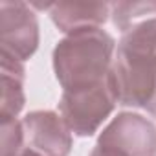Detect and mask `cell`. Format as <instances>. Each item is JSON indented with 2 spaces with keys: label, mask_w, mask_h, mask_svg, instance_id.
Instances as JSON below:
<instances>
[{
  "label": "cell",
  "mask_w": 156,
  "mask_h": 156,
  "mask_svg": "<svg viewBox=\"0 0 156 156\" xmlns=\"http://www.w3.org/2000/svg\"><path fill=\"white\" fill-rule=\"evenodd\" d=\"M110 15V4L105 2H53L50 17L66 35L77 30L99 28Z\"/></svg>",
  "instance_id": "52a82bcc"
},
{
  "label": "cell",
  "mask_w": 156,
  "mask_h": 156,
  "mask_svg": "<svg viewBox=\"0 0 156 156\" xmlns=\"http://www.w3.org/2000/svg\"><path fill=\"white\" fill-rule=\"evenodd\" d=\"M26 149L41 156H68L72 151V130L51 110H33L22 119Z\"/></svg>",
  "instance_id": "8992f818"
},
{
  "label": "cell",
  "mask_w": 156,
  "mask_h": 156,
  "mask_svg": "<svg viewBox=\"0 0 156 156\" xmlns=\"http://www.w3.org/2000/svg\"><path fill=\"white\" fill-rule=\"evenodd\" d=\"M90 156H123V154H119V152H116V151H112V149H107V147L96 145L94 151L90 152Z\"/></svg>",
  "instance_id": "8fae6325"
},
{
  "label": "cell",
  "mask_w": 156,
  "mask_h": 156,
  "mask_svg": "<svg viewBox=\"0 0 156 156\" xmlns=\"http://www.w3.org/2000/svg\"><path fill=\"white\" fill-rule=\"evenodd\" d=\"M20 156H41V154H37V152H35V151H31V149H24Z\"/></svg>",
  "instance_id": "7c38bea8"
},
{
  "label": "cell",
  "mask_w": 156,
  "mask_h": 156,
  "mask_svg": "<svg viewBox=\"0 0 156 156\" xmlns=\"http://www.w3.org/2000/svg\"><path fill=\"white\" fill-rule=\"evenodd\" d=\"M0 132H2V156H20L22 143L26 140L22 121L2 119L0 121Z\"/></svg>",
  "instance_id": "30bf717a"
},
{
  "label": "cell",
  "mask_w": 156,
  "mask_h": 156,
  "mask_svg": "<svg viewBox=\"0 0 156 156\" xmlns=\"http://www.w3.org/2000/svg\"><path fill=\"white\" fill-rule=\"evenodd\" d=\"M96 145L123 156H156V127L141 114L121 112L103 129Z\"/></svg>",
  "instance_id": "5b68a950"
},
{
  "label": "cell",
  "mask_w": 156,
  "mask_h": 156,
  "mask_svg": "<svg viewBox=\"0 0 156 156\" xmlns=\"http://www.w3.org/2000/svg\"><path fill=\"white\" fill-rule=\"evenodd\" d=\"M116 42L101 28L68 33L53 50V70L62 90L96 85L110 75Z\"/></svg>",
  "instance_id": "7a4b0ae2"
},
{
  "label": "cell",
  "mask_w": 156,
  "mask_h": 156,
  "mask_svg": "<svg viewBox=\"0 0 156 156\" xmlns=\"http://www.w3.org/2000/svg\"><path fill=\"white\" fill-rule=\"evenodd\" d=\"M118 103L112 77L73 90H62L59 114L75 136H92Z\"/></svg>",
  "instance_id": "3957f363"
},
{
  "label": "cell",
  "mask_w": 156,
  "mask_h": 156,
  "mask_svg": "<svg viewBox=\"0 0 156 156\" xmlns=\"http://www.w3.org/2000/svg\"><path fill=\"white\" fill-rule=\"evenodd\" d=\"M2 57V107H0V121L17 119L24 107V62Z\"/></svg>",
  "instance_id": "ba28073f"
},
{
  "label": "cell",
  "mask_w": 156,
  "mask_h": 156,
  "mask_svg": "<svg viewBox=\"0 0 156 156\" xmlns=\"http://www.w3.org/2000/svg\"><path fill=\"white\" fill-rule=\"evenodd\" d=\"M39 48L37 15L26 2H0V55L28 61Z\"/></svg>",
  "instance_id": "277c9868"
},
{
  "label": "cell",
  "mask_w": 156,
  "mask_h": 156,
  "mask_svg": "<svg viewBox=\"0 0 156 156\" xmlns=\"http://www.w3.org/2000/svg\"><path fill=\"white\" fill-rule=\"evenodd\" d=\"M110 15L114 26L121 31L127 33L130 28L156 19V2L147 0V2H116L110 4Z\"/></svg>",
  "instance_id": "9c48e42d"
},
{
  "label": "cell",
  "mask_w": 156,
  "mask_h": 156,
  "mask_svg": "<svg viewBox=\"0 0 156 156\" xmlns=\"http://www.w3.org/2000/svg\"><path fill=\"white\" fill-rule=\"evenodd\" d=\"M110 77L119 105L145 108L156 116V19L123 33Z\"/></svg>",
  "instance_id": "6da1fadb"
}]
</instances>
